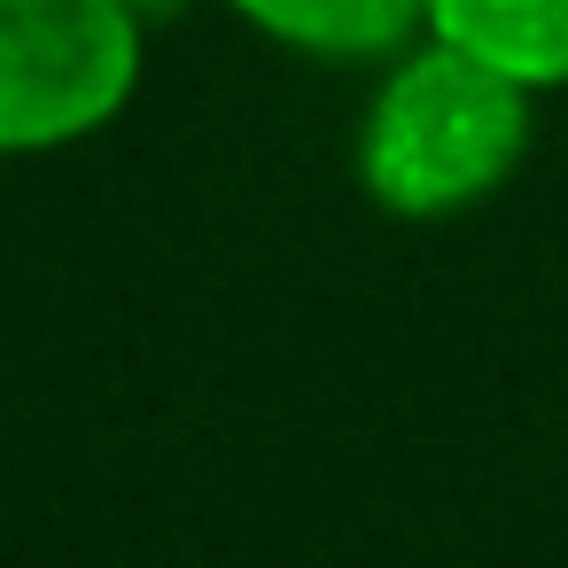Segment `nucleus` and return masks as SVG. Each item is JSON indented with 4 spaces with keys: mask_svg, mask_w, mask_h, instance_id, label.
I'll use <instances>...</instances> for the list:
<instances>
[{
    "mask_svg": "<svg viewBox=\"0 0 568 568\" xmlns=\"http://www.w3.org/2000/svg\"><path fill=\"white\" fill-rule=\"evenodd\" d=\"M537 102L521 79L475 63L452 40H413L397 63H382L366 118H358V187L374 211L436 226L475 203H490L537 133Z\"/></svg>",
    "mask_w": 568,
    "mask_h": 568,
    "instance_id": "f257e3e1",
    "label": "nucleus"
},
{
    "mask_svg": "<svg viewBox=\"0 0 568 568\" xmlns=\"http://www.w3.org/2000/svg\"><path fill=\"white\" fill-rule=\"evenodd\" d=\"M141 63L133 0H0V156L94 141L141 94Z\"/></svg>",
    "mask_w": 568,
    "mask_h": 568,
    "instance_id": "f03ea898",
    "label": "nucleus"
},
{
    "mask_svg": "<svg viewBox=\"0 0 568 568\" xmlns=\"http://www.w3.org/2000/svg\"><path fill=\"white\" fill-rule=\"evenodd\" d=\"M226 9L304 63H397L413 40H428V0H226Z\"/></svg>",
    "mask_w": 568,
    "mask_h": 568,
    "instance_id": "7ed1b4c3",
    "label": "nucleus"
},
{
    "mask_svg": "<svg viewBox=\"0 0 568 568\" xmlns=\"http://www.w3.org/2000/svg\"><path fill=\"white\" fill-rule=\"evenodd\" d=\"M428 32L529 94H568V0H428Z\"/></svg>",
    "mask_w": 568,
    "mask_h": 568,
    "instance_id": "20e7f679",
    "label": "nucleus"
}]
</instances>
